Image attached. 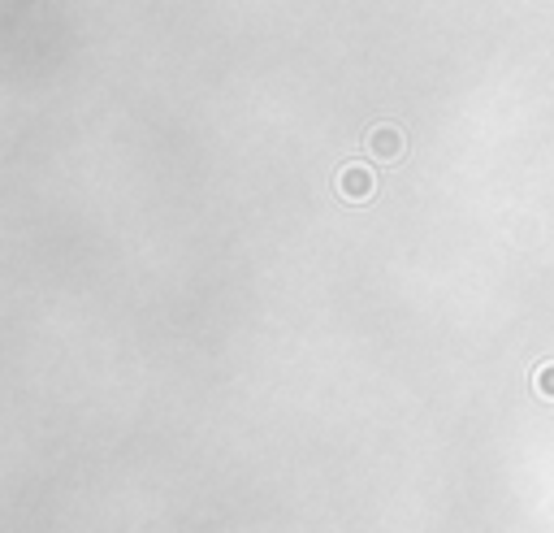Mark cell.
Instances as JSON below:
<instances>
[{
  "label": "cell",
  "instance_id": "obj_3",
  "mask_svg": "<svg viewBox=\"0 0 554 533\" xmlns=\"http://www.w3.org/2000/svg\"><path fill=\"white\" fill-rule=\"evenodd\" d=\"M537 395L542 399H554V364H542V369H537Z\"/></svg>",
  "mask_w": 554,
  "mask_h": 533
},
{
  "label": "cell",
  "instance_id": "obj_1",
  "mask_svg": "<svg viewBox=\"0 0 554 533\" xmlns=\"http://www.w3.org/2000/svg\"><path fill=\"white\" fill-rule=\"evenodd\" d=\"M403 148H407V139H403V130H399V126L381 122V126L368 130V156H373V161L394 165V161L403 156Z\"/></svg>",
  "mask_w": 554,
  "mask_h": 533
},
{
  "label": "cell",
  "instance_id": "obj_2",
  "mask_svg": "<svg viewBox=\"0 0 554 533\" xmlns=\"http://www.w3.org/2000/svg\"><path fill=\"white\" fill-rule=\"evenodd\" d=\"M377 187V174L368 165H342V174H338V191H342V200H351V204H364L368 195H373Z\"/></svg>",
  "mask_w": 554,
  "mask_h": 533
}]
</instances>
